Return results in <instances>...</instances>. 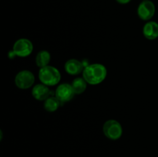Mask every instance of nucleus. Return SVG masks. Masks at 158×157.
I'll use <instances>...</instances> for the list:
<instances>
[{"instance_id": "nucleus-12", "label": "nucleus", "mask_w": 158, "mask_h": 157, "mask_svg": "<svg viewBox=\"0 0 158 157\" xmlns=\"http://www.w3.org/2000/svg\"><path fill=\"white\" fill-rule=\"evenodd\" d=\"M87 84L86 80L83 78V77H77L72 82V86L73 89L75 94H82L83 92H85V90L86 89V87H87Z\"/></svg>"}, {"instance_id": "nucleus-10", "label": "nucleus", "mask_w": 158, "mask_h": 157, "mask_svg": "<svg viewBox=\"0 0 158 157\" xmlns=\"http://www.w3.org/2000/svg\"><path fill=\"white\" fill-rule=\"evenodd\" d=\"M143 34L148 40H154L158 38V23L148 21L143 27Z\"/></svg>"}, {"instance_id": "nucleus-6", "label": "nucleus", "mask_w": 158, "mask_h": 157, "mask_svg": "<svg viewBox=\"0 0 158 157\" xmlns=\"http://www.w3.org/2000/svg\"><path fill=\"white\" fill-rule=\"evenodd\" d=\"M155 5L150 0H143L140 3L137 8V15L140 19L149 21L155 14Z\"/></svg>"}, {"instance_id": "nucleus-11", "label": "nucleus", "mask_w": 158, "mask_h": 157, "mask_svg": "<svg viewBox=\"0 0 158 157\" xmlns=\"http://www.w3.org/2000/svg\"><path fill=\"white\" fill-rule=\"evenodd\" d=\"M51 60V55L48 51L42 50L35 56V64L40 69L49 66Z\"/></svg>"}, {"instance_id": "nucleus-13", "label": "nucleus", "mask_w": 158, "mask_h": 157, "mask_svg": "<svg viewBox=\"0 0 158 157\" xmlns=\"http://www.w3.org/2000/svg\"><path fill=\"white\" fill-rule=\"evenodd\" d=\"M60 103L56 96H49L44 101V109L49 112H56L60 107Z\"/></svg>"}, {"instance_id": "nucleus-3", "label": "nucleus", "mask_w": 158, "mask_h": 157, "mask_svg": "<svg viewBox=\"0 0 158 157\" xmlns=\"http://www.w3.org/2000/svg\"><path fill=\"white\" fill-rule=\"evenodd\" d=\"M103 132L105 136L110 140H117L122 136L123 128L117 120L109 119L103 126Z\"/></svg>"}, {"instance_id": "nucleus-1", "label": "nucleus", "mask_w": 158, "mask_h": 157, "mask_svg": "<svg viewBox=\"0 0 158 157\" xmlns=\"http://www.w3.org/2000/svg\"><path fill=\"white\" fill-rule=\"evenodd\" d=\"M82 75L88 84L95 86L104 81L107 75V69L100 63L88 64L83 69Z\"/></svg>"}, {"instance_id": "nucleus-2", "label": "nucleus", "mask_w": 158, "mask_h": 157, "mask_svg": "<svg viewBox=\"0 0 158 157\" xmlns=\"http://www.w3.org/2000/svg\"><path fill=\"white\" fill-rule=\"evenodd\" d=\"M39 78L43 84L47 86H54L60 82L61 74L58 69L49 65L40 69Z\"/></svg>"}, {"instance_id": "nucleus-8", "label": "nucleus", "mask_w": 158, "mask_h": 157, "mask_svg": "<svg viewBox=\"0 0 158 157\" xmlns=\"http://www.w3.org/2000/svg\"><path fill=\"white\" fill-rule=\"evenodd\" d=\"M84 68L85 66L83 63L77 58H70L67 60L64 65L66 72L71 75H77L80 73H83Z\"/></svg>"}, {"instance_id": "nucleus-4", "label": "nucleus", "mask_w": 158, "mask_h": 157, "mask_svg": "<svg viewBox=\"0 0 158 157\" xmlns=\"http://www.w3.org/2000/svg\"><path fill=\"white\" fill-rule=\"evenodd\" d=\"M12 52L15 56L25 58L30 55L33 51L32 42L28 38H22L16 40L12 46Z\"/></svg>"}, {"instance_id": "nucleus-7", "label": "nucleus", "mask_w": 158, "mask_h": 157, "mask_svg": "<svg viewBox=\"0 0 158 157\" xmlns=\"http://www.w3.org/2000/svg\"><path fill=\"white\" fill-rule=\"evenodd\" d=\"M55 95L60 103H64L72 100L75 95V92L73 89L71 84L62 83L57 86Z\"/></svg>"}, {"instance_id": "nucleus-14", "label": "nucleus", "mask_w": 158, "mask_h": 157, "mask_svg": "<svg viewBox=\"0 0 158 157\" xmlns=\"http://www.w3.org/2000/svg\"><path fill=\"white\" fill-rule=\"evenodd\" d=\"M116 1H117L118 3H120V4L126 5V4H127V3L131 2L132 0H116Z\"/></svg>"}, {"instance_id": "nucleus-9", "label": "nucleus", "mask_w": 158, "mask_h": 157, "mask_svg": "<svg viewBox=\"0 0 158 157\" xmlns=\"http://www.w3.org/2000/svg\"><path fill=\"white\" fill-rule=\"evenodd\" d=\"M50 95L49 86L39 83L35 85L32 89V95L35 99L38 101H45L47 98H49Z\"/></svg>"}, {"instance_id": "nucleus-5", "label": "nucleus", "mask_w": 158, "mask_h": 157, "mask_svg": "<svg viewBox=\"0 0 158 157\" xmlns=\"http://www.w3.org/2000/svg\"><path fill=\"white\" fill-rule=\"evenodd\" d=\"M35 83V75L29 70H22L15 77V84L19 89H28L32 87Z\"/></svg>"}]
</instances>
